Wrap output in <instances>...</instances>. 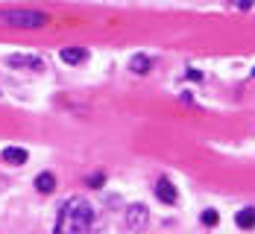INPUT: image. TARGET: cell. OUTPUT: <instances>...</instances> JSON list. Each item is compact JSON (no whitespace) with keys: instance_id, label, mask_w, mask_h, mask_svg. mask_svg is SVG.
I'll return each instance as SVG.
<instances>
[{"instance_id":"6da1fadb","label":"cell","mask_w":255,"mask_h":234,"mask_svg":"<svg viewBox=\"0 0 255 234\" xmlns=\"http://www.w3.org/2000/svg\"><path fill=\"white\" fill-rule=\"evenodd\" d=\"M94 232V205L82 196H71L56 217V234H91Z\"/></svg>"},{"instance_id":"8fae6325","label":"cell","mask_w":255,"mask_h":234,"mask_svg":"<svg viewBox=\"0 0 255 234\" xmlns=\"http://www.w3.org/2000/svg\"><path fill=\"white\" fill-rule=\"evenodd\" d=\"M203 223L205 226H208V229H211V226H217V223H220V214H217V211H203Z\"/></svg>"},{"instance_id":"5b68a950","label":"cell","mask_w":255,"mask_h":234,"mask_svg":"<svg viewBox=\"0 0 255 234\" xmlns=\"http://www.w3.org/2000/svg\"><path fill=\"white\" fill-rule=\"evenodd\" d=\"M155 196H158L164 205H176V199H179L176 184H170L167 179H158V184H155Z\"/></svg>"},{"instance_id":"30bf717a","label":"cell","mask_w":255,"mask_h":234,"mask_svg":"<svg viewBox=\"0 0 255 234\" xmlns=\"http://www.w3.org/2000/svg\"><path fill=\"white\" fill-rule=\"evenodd\" d=\"M35 187H38L41 193H53V187H56V176H53V173H41V176H35Z\"/></svg>"},{"instance_id":"7c38bea8","label":"cell","mask_w":255,"mask_h":234,"mask_svg":"<svg viewBox=\"0 0 255 234\" xmlns=\"http://www.w3.org/2000/svg\"><path fill=\"white\" fill-rule=\"evenodd\" d=\"M103 182H106V176H103V173H94V176L88 179V184H91V187H103Z\"/></svg>"},{"instance_id":"9c48e42d","label":"cell","mask_w":255,"mask_h":234,"mask_svg":"<svg viewBox=\"0 0 255 234\" xmlns=\"http://www.w3.org/2000/svg\"><path fill=\"white\" fill-rule=\"evenodd\" d=\"M235 223H238V229H253L255 226V208H241L235 214Z\"/></svg>"},{"instance_id":"ba28073f","label":"cell","mask_w":255,"mask_h":234,"mask_svg":"<svg viewBox=\"0 0 255 234\" xmlns=\"http://www.w3.org/2000/svg\"><path fill=\"white\" fill-rule=\"evenodd\" d=\"M153 68V62H150V56H144V53H135L132 59H129V71L132 74H147Z\"/></svg>"},{"instance_id":"277c9868","label":"cell","mask_w":255,"mask_h":234,"mask_svg":"<svg viewBox=\"0 0 255 234\" xmlns=\"http://www.w3.org/2000/svg\"><path fill=\"white\" fill-rule=\"evenodd\" d=\"M9 65H12V68H24V71H41V68H44V62H41L38 56H24V53L9 56Z\"/></svg>"},{"instance_id":"52a82bcc","label":"cell","mask_w":255,"mask_h":234,"mask_svg":"<svg viewBox=\"0 0 255 234\" xmlns=\"http://www.w3.org/2000/svg\"><path fill=\"white\" fill-rule=\"evenodd\" d=\"M59 59L68 62V65H82L88 59V50H82V47H65V50L59 53Z\"/></svg>"},{"instance_id":"7a4b0ae2","label":"cell","mask_w":255,"mask_h":234,"mask_svg":"<svg viewBox=\"0 0 255 234\" xmlns=\"http://www.w3.org/2000/svg\"><path fill=\"white\" fill-rule=\"evenodd\" d=\"M50 21L44 12H35V9H0V24L6 26H21V29H35V26H44Z\"/></svg>"},{"instance_id":"3957f363","label":"cell","mask_w":255,"mask_h":234,"mask_svg":"<svg viewBox=\"0 0 255 234\" xmlns=\"http://www.w3.org/2000/svg\"><path fill=\"white\" fill-rule=\"evenodd\" d=\"M147 223H150V211H147V205H141V202L129 205V211H127V226H129V232L141 234L144 229H147Z\"/></svg>"},{"instance_id":"8992f818","label":"cell","mask_w":255,"mask_h":234,"mask_svg":"<svg viewBox=\"0 0 255 234\" xmlns=\"http://www.w3.org/2000/svg\"><path fill=\"white\" fill-rule=\"evenodd\" d=\"M26 158H29V153H26L24 147H6V150H3V161H6V164H12V167L26 164Z\"/></svg>"}]
</instances>
